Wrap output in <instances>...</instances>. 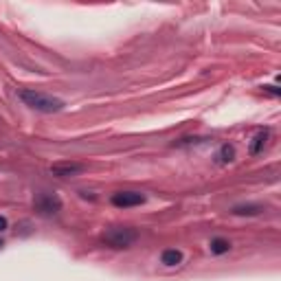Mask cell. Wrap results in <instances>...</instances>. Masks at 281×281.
<instances>
[{"instance_id": "obj_1", "label": "cell", "mask_w": 281, "mask_h": 281, "mask_svg": "<svg viewBox=\"0 0 281 281\" xmlns=\"http://www.w3.org/2000/svg\"><path fill=\"white\" fill-rule=\"evenodd\" d=\"M20 99L38 112H60L64 108V101L62 99H57L53 95H47V93H40V90H33V88L20 90Z\"/></svg>"}, {"instance_id": "obj_2", "label": "cell", "mask_w": 281, "mask_h": 281, "mask_svg": "<svg viewBox=\"0 0 281 281\" xmlns=\"http://www.w3.org/2000/svg\"><path fill=\"white\" fill-rule=\"evenodd\" d=\"M136 237H139V233L130 226H110L103 231V242L112 248H128L136 242Z\"/></svg>"}, {"instance_id": "obj_3", "label": "cell", "mask_w": 281, "mask_h": 281, "mask_svg": "<svg viewBox=\"0 0 281 281\" xmlns=\"http://www.w3.org/2000/svg\"><path fill=\"white\" fill-rule=\"evenodd\" d=\"M84 171V165L79 163H55L51 165V174L57 178H71V176H79Z\"/></svg>"}, {"instance_id": "obj_4", "label": "cell", "mask_w": 281, "mask_h": 281, "mask_svg": "<svg viewBox=\"0 0 281 281\" xmlns=\"http://www.w3.org/2000/svg\"><path fill=\"white\" fill-rule=\"evenodd\" d=\"M145 202V196L139 191H121V193H114L112 196V204L117 206H136Z\"/></svg>"}, {"instance_id": "obj_5", "label": "cell", "mask_w": 281, "mask_h": 281, "mask_svg": "<svg viewBox=\"0 0 281 281\" xmlns=\"http://www.w3.org/2000/svg\"><path fill=\"white\" fill-rule=\"evenodd\" d=\"M60 198L53 196V193H42V196L38 198V209L42 211V213H57L60 211Z\"/></svg>"}, {"instance_id": "obj_6", "label": "cell", "mask_w": 281, "mask_h": 281, "mask_svg": "<svg viewBox=\"0 0 281 281\" xmlns=\"http://www.w3.org/2000/svg\"><path fill=\"white\" fill-rule=\"evenodd\" d=\"M259 211H261L259 204H239L233 209V213L235 215H257Z\"/></svg>"}, {"instance_id": "obj_7", "label": "cell", "mask_w": 281, "mask_h": 281, "mask_svg": "<svg viewBox=\"0 0 281 281\" xmlns=\"http://www.w3.org/2000/svg\"><path fill=\"white\" fill-rule=\"evenodd\" d=\"M182 261V253L180 250H165L163 253V263L165 266H176Z\"/></svg>"}, {"instance_id": "obj_8", "label": "cell", "mask_w": 281, "mask_h": 281, "mask_svg": "<svg viewBox=\"0 0 281 281\" xmlns=\"http://www.w3.org/2000/svg\"><path fill=\"white\" fill-rule=\"evenodd\" d=\"M228 248H231V244H228L226 239H213V242H211V253H215V255L226 253Z\"/></svg>"}, {"instance_id": "obj_9", "label": "cell", "mask_w": 281, "mask_h": 281, "mask_svg": "<svg viewBox=\"0 0 281 281\" xmlns=\"http://www.w3.org/2000/svg\"><path fill=\"white\" fill-rule=\"evenodd\" d=\"M233 156H235V150L231 145H224L220 150V154H217V158H220V163H231L233 160Z\"/></svg>"}, {"instance_id": "obj_10", "label": "cell", "mask_w": 281, "mask_h": 281, "mask_svg": "<svg viewBox=\"0 0 281 281\" xmlns=\"http://www.w3.org/2000/svg\"><path fill=\"white\" fill-rule=\"evenodd\" d=\"M263 143H266V132H259V134L255 136V143L250 145V154H257L263 147Z\"/></svg>"}, {"instance_id": "obj_11", "label": "cell", "mask_w": 281, "mask_h": 281, "mask_svg": "<svg viewBox=\"0 0 281 281\" xmlns=\"http://www.w3.org/2000/svg\"><path fill=\"white\" fill-rule=\"evenodd\" d=\"M5 228H7V220H5V217L0 215V231H5Z\"/></svg>"}]
</instances>
